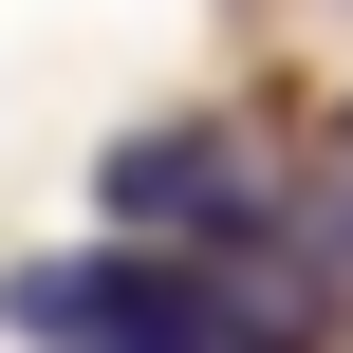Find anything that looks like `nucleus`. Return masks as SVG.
<instances>
[{
  "instance_id": "nucleus-2",
  "label": "nucleus",
  "mask_w": 353,
  "mask_h": 353,
  "mask_svg": "<svg viewBox=\"0 0 353 353\" xmlns=\"http://www.w3.org/2000/svg\"><path fill=\"white\" fill-rule=\"evenodd\" d=\"M93 186H112V223L168 242V261H261V242H279V205H261V168H242L223 130H130Z\"/></svg>"
},
{
  "instance_id": "nucleus-1",
  "label": "nucleus",
  "mask_w": 353,
  "mask_h": 353,
  "mask_svg": "<svg viewBox=\"0 0 353 353\" xmlns=\"http://www.w3.org/2000/svg\"><path fill=\"white\" fill-rule=\"evenodd\" d=\"M0 316H19L37 353H223V335H242V316H223V279H205V261H168V242H149V261H19V279H0Z\"/></svg>"
},
{
  "instance_id": "nucleus-3",
  "label": "nucleus",
  "mask_w": 353,
  "mask_h": 353,
  "mask_svg": "<svg viewBox=\"0 0 353 353\" xmlns=\"http://www.w3.org/2000/svg\"><path fill=\"white\" fill-rule=\"evenodd\" d=\"M223 353H316V335H279V316H242V335H223Z\"/></svg>"
}]
</instances>
